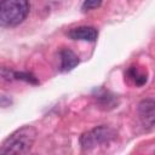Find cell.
Listing matches in <instances>:
<instances>
[{
	"instance_id": "6da1fadb",
	"label": "cell",
	"mask_w": 155,
	"mask_h": 155,
	"mask_svg": "<svg viewBox=\"0 0 155 155\" xmlns=\"http://www.w3.org/2000/svg\"><path fill=\"white\" fill-rule=\"evenodd\" d=\"M36 130L33 126H23L11 133L0 145V154H27L36 139Z\"/></svg>"
},
{
	"instance_id": "7a4b0ae2",
	"label": "cell",
	"mask_w": 155,
	"mask_h": 155,
	"mask_svg": "<svg viewBox=\"0 0 155 155\" xmlns=\"http://www.w3.org/2000/svg\"><path fill=\"white\" fill-rule=\"evenodd\" d=\"M28 13V0H0V27H17L27 18Z\"/></svg>"
},
{
	"instance_id": "3957f363",
	"label": "cell",
	"mask_w": 155,
	"mask_h": 155,
	"mask_svg": "<svg viewBox=\"0 0 155 155\" xmlns=\"http://www.w3.org/2000/svg\"><path fill=\"white\" fill-rule=\"evenodd\" d=\"M114 138V131L107 126H98L80 137V144L84 150H90L97 145L109 143Z\"/></svg>"
},
{
	"instance_id": "277c9868",
	"label": "cell",
	"mask_w": 155,
	"mask_h": 155,
	"mask_svg": "<svg viewBox=\"0 0 155 155\" xmlns=\"http://www.w3.org/2000/svg\"><path fill=\"white\" fill-rule=\"evenodd\" d=\"M138 115L144 125V127H148L151 130L154 127V119H155V103L153 99L148 98L142 101L138 104Z\"/></svg>"
},
{
	"instance_id": "5b68a950",
	"label": "cell",
	"mask_w": 155,
	"mask_h": 155,
	"mask_svg": "<svg viewBox=\"0 0 155 155\" xmlns=\"http://www.w3.org/2000/svg\"><path fill=\"white\" fill-rule=\"evenodd\" d=\"M69 38L73 40H82V41H94L98 36V30L94 27H76L69 30Z\"/></svg>"
},
{
	"instance_id": "8992f818",
	"label": "cell",
	"mask_w": 155,
	"mask_h": 155,
	"mask_svg": "<svg viewBox=\"0 0 155 155\" xmlns=\"http://www.w3.org/2000/svg\"><path fill=\"white\" fill-rule=\"evenodd\" d=\"M59 57H61V70L64 73L73 70L80 63L79 57L69 48H63L59 52Z\"/></svg>"
},
{
	"instance_id": "52a82bcc",
	"label": "cell",
	"mask_w": 155,
	"mask_h": 155,
	"mask_svg": "<svg viewBox=\"0 0 155 155\" xmlns=\"http://www.w3.org/2000/svg\"><path fill=\"white\" fill-rule=\"evenodd\" d=\"M126 75L132 81V84L136 85V86H143L148 81V73L147 71H143V70H139L137 67L128 68Z\"/></svg>"
},
{
	"instance_id": "ba28073f",
	"label": "cell",
	"mask_w": 155,
	"mask_h": 155,
	"mask_svg": "<svg viewBox=\"0 0 155 155\" xmlns=\"http://www.w3.org/2000/svg\"><path fill=\"white\" fill-rule=\"evenodd\" d=\"M97 99H98V103H99L102 107H104L105 109H107L108 107L114 108V105H115V97L111 96L109 92H107V91H104V90H102V91H99V92L97 93Z\"/></svg>"
},
{
	"instance_id": "9c48e42d",
	"label": "cell",
	"mask_w": 155,
	"mask_h": 155,
	"mask_svg": "<svg viewBox=\"0 0 155 155\" xmlns=\"http://www.w3.org/2000/svg\"><path fill=\"white\" fill-rule=\"evenodd\" d=\"M15 78L18 79V80H23V81H25V82H29V84H34V85H38V84H39L38 79H36L31 73H28V71L15 73Z\"/></svg>"
},
{
	"instance_id": "30bf717a",
	"label": "cell",
	"mask_w": 155,
	"mask_h": 155,
	"mask_svg": "<svg viewBox=\"0 0 155 155\" xmlns=\"http://www.w3.org/2000/svg\"><path fill=\"white\" fill-rule=\"evenodd\" d=\"M103 0H85L84 4H82V11H90V10H93V8H97L101 6Z\"/></svg>"
}]
</instances>
